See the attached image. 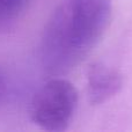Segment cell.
Here are the masks:
<instances>
[{
	"label": "cell",
	"instance_id": "obj_1",
	"mask_svg": "<svg viewBox=\"0 0 132 132\" xmlns=\"http://www.w3.org/2000/svg\"><path fill=\"white\" fill-rule=\"evenodd\" d=\"M110 0H60L41 41V64L48 74L70 73L97 45L111 20Z\"/></svg>",
	"mask_w": 132,
	"mask_h": 132
},
{
	"label": "cell",
	"instance_id": "obj_2",
	"mask_svg": "<svg viewBox=\"0 0 132 132\" xmlns=\"http://www.w3.org/2000/svg\"><path fill=\"white\" fill-rule=\"evenodd\" d=\"M78 103V93L70 81L53 78L34 94L29 107L32 123L45 131L67 129Z\"/></svg>",
	"mask_w": 132,
	"mask_h": 132
},
{
	"label": "cell",
	"instance_id": "obj_3",
	"mask_svg": "<svg viewBox=\"0 0 132 132\" xmlns=\"http://www.w3.org/2000/svg\"><path fill=\"white\" fill-rule=\"evenodd\" d=\"M123 86V75L116 68L101 62L89 65L87 94L92 104H102L114 97Z\"/></svg>",
	"mask_w": 132,
	"mask_h": 132
},
{
	"label": "cell",
	"instance_id": "obj_4",
	"mask_svg": "<svg viewBox=\"0 0 132 132\" xmlns=\"http://www.w3.org/2000/svg\"><path fill=\"white\" fill-rule=\"evenodd\" d=\"M29 0H0V22L15 19L24 9Z\"/></svg>",
	"mask_w": 132,
	"mask_h": 132
},
{
	"label": "cell",
	"instance_id": "obj_5",
	"mask_svg": "<svg viewBox=\"0 0 132 132\" xmlns=\"http://www.w3.org/2000/svg\"><path fill=\"white\" fill-rule=\"evenodd\" d=\"M4 88H5V84H4V79H2L1 74H0V95L2 94L4 92Z\"/></svg>",
	"mask_w": 132,
	"mask_h": 132
}]
</instances>
